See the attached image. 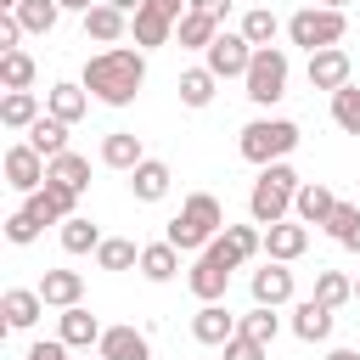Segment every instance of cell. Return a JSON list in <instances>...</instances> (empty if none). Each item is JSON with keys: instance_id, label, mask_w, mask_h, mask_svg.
<instances>
[{"instance_id": "cell-47", "label": "cell", "mask_w": 360, "mask_h": 360, "mask_svg": "<svg viewBox=\"0 0 360 360\" xmlns=\"http://www.w3.org/2000/svg\"><path fill=\"white\" fill-rule=\"evenodd\" d=\"M56 6H62V11H79V17H84V11H90V6H101V0H56Z\"/></svg>"}, {"instance_id": "cell-2", "label": "cell", "mask_w": 360, "mask_h": 360, "mask_svg": "<svg viewBox=\"0 0 360 360\" xmlns=\"http://www.w3.org/2000/svg\"><path fill=\"white\" fill-rule=\"evenodd\" d=\"M231 219H225V208H219V197L214 191H191L186 202H180V214L169 219V231H163V242H174L180 253H202L219 231H225Z\"/></svg>"}, {"instance_id": "cell-48", "label": "cell", "mask_w": 360, "mask_h": 360, "mask_svg": "<svg viewBox=\"0 0 360 360\" xmlns=\"http://www.w3.org/2000/svg\"><path fill=\"white\" fill-rule=\"evenodd\" d=\"M107 6H118V11H124V17H135V11H141V6H146V0H107Z\"/></svg>"}, {"instance_id": "cell-18", "label": "cell", "mask_w": 360, "mask_h": 360, "mask_svg": "<svg viewBox=\"0 0 360 360\" xmlns=\"http://www.w3.org/2000/svg\"><path fill=\"white\" fill-rule=\"evenodd\" d=\"M101 163H107V169H118V174H135V169L146 163L141 135H135V129H112V135L101 141Z\"/></svg>"}, {"instance_id": "cell-45", "label": "cell", "mask_w": 360, "mask_h": 360, "mask_svg": "<svg viewBox=\"0 0 360 360\" xmlns=\"http://www.w3.org/2000/svg\"><path fill=\"white\" fill-rule=\"evenodd\" d=\"M17 39H22V22H17V11H6V17H0V56L17 51Z\"/></svg>"}, {"instance_id": "cell-5", "label": "cell", "mask_w": 360, "mask_h": 360, "mask_svg": "<svg viewBox=\"0 0 360 360\" xmlns=\"http://www.w3.org/2000/svg\"><path fill=\"white\" fill-rule=\"evenodd\" d=\"M343 34H349V17H343V11H326V6H304V11H292V17H287V39H292V45H304L309 56H315V51L343 45Z\"/></svg>"}, {"instance_id": "cell-52", "label": "cell", "mask_w": 360, "mask_h": 360, "mask_svg": "<svg viewBox=\"0 0 360 360\" xmlns=\"http://www.w3.org/2000/svg\"><path fill=\"white\" fill-rule=\"evenodd\" d=\"M84 360H101V354H84Z\"/></svg>"}, {"instance_id": "cell-12", "label": "cell", "mask_w": 360, "mask_h": 360, "mask_svg": "<svg viewBox=\"0 0 360 360\" xmlns=\"http://www.w3.org/2000/svg\"><path fill=\"white\" fill-rule=\"evenodd\" d=\"M208 248H214V253H219L231 270H242V264H248V259L264 248V231H259V225H225V231H219Z\"/></svg>"}, {"instance_id": "cell-14", "label": "cell", "mask_w": 360, "mask_h": 360, "mask_svg": "<svg viewBox=\"0 0 360 360\" xmlns=\"http://www.w3.org/2000/svg\"><path fill=\"white\" fill-rule=\"evenodd\" d=\"M332 208H338V191H332L326 180H304L298 197H292V219H298V225H326Z\"/></svg>"}, {"instance_id": "cell-40", "label": "cell", "mask_w": 360, "mask_h": 360, "mask_svg": "<svg viewBox=\"0 0 360 360\" xmlns=\"http://www.w3.org/2000/svg\"><path fill=\"white\" fill-rule=\"evenodd\" d=\"M236 332H248L253 343H264V349H270V343H276V332H281V315H276V309H264V304H253V309L242 315V326H236Z\"/></svg>"}, {"instance_id": "cell-10", "label": "cell", "mask_w": 360, "mask_h": 360, "mask_svg": "<svg viewBox=\"0 0 360 360\" xmlns=\"http://www.w3.org/2000/svg\"><path fill=\"white\" fill-rule=\"evenodd\" d=\"M186 287H191L202 304H219V298H225V287H231V264H225L214 248H202V253L191 259V270H186Z\"/></svg>"}, {"instance_id": "cell-27", "label": "cell", "mask_w": 360, "mask_h": 360, "mask_svg": "<svg viewBox=\"0 0 360 360\" xmlns=\"http://www.w3.org/2000/svg\"><path fill=\"white\" fill-rule=\"evenodd\" d=\"M135 270H141L146 281H174V276H180V248H174V242H146Z\"/></svg>"}, {"instance_id": "cell-53", "label": "cell", "mask_w": 360, "mask_h": 360, "mask_svg": "<svg viewBox=\"0 0 360 360\" xmlns=\"http://www.w3.org/2000/svg\"><path fill=\"white\" fill-rule=\"evenodd\" d=\"M180 6H191V0H180Z\"/></svg>"}, {"instance_id": "cell-19", "label": "cell", "mask_w": 360, "mask_h": 360, "mask_svg": "<svg viewBox=\"0 0 360 360\" xmlns=\"http://www.w3.org/2000/svg\"><path fill=\"white\" fill-rule=\"evenodd\" d=\"M304 248H309V225H298V219H281V225H270V231H264V253H270L276 264L304 259Z\"/></svg>"}, {"instance_id": "cell-30", "label": "cell", "mask_w": 360, "mask_h": 360, "mask_svg": "<svg viewBox=\"0 0 360 360\" xmlns=\"http://www.w3.org/2000/svg\"><path fill=\"white\" fill-rule=\"evenodd\" d=\"M219 34H225V28H219L214 17H202V11H186V17H180V28H174V39H180L186 51H208Z\"/></svg>"}, {"instance_id": "cell-9", "label": "cell", "mask_w": 360, "mask_h": 360, "mask_svg": "<svg viewBox=\"0 0 360 360\" xmlns=\"http://www.w3.org/2000/svg\"><path fill=\"white\" fill-rule=\"evenodd\" d=\"M45 180H51V163H45L28 141H17V146L6 152V186H11V191H22V197H34Z\"/></svg>"}, {"instance_id": "cell-23", "label": "cell", "mask_w": 360, "mask_h": 360, "mask_svg": "<svg viewBox=\"0 0 360 360\" xmlns=\"http://www.w3.org/2000/svg\"><path fill=\"white\" fill-rule=\"evenodd\" d=\"M45 112H51V118H62V124H79V118L90 112V90H84V84H73V79H62V84H51V90H45Z\"/></svg>"}, {"instance_id": "cell-29", "label": "cell", "mask_w": 360, "mask_h": 360, "mask_svg": "<svg viewBox=\"0 0 360 360\" xmlns=\"http://www.w3.org/2000/svg\"><path fill=\"white\" fill-rule=\"evenodd\" d=\"M68 129H73V124H62V118H51V112H45V118H39L34 129H28V146H34V152H39L45 163H51V158L73 152V146H68Z\"/></svg>"}, {"instance_id": "cell-41", "label": "cell", "mask_w": 360, "mask_h": 360, "mask_svg": "<svg viewBox=\"0 0 360 360\" xmlns=\"http://www.w3.org/2000/svg\"><path fill=\"white\" fill-rule=\"evenodd\" d=\"M332 124H338L343 135H360V90H354V84H343V90L332 96Z\"/></svg>"}, {"instance_id": "cell-3", "label": "cell", "mask_w": 360, "mask_h": 360, "mask_svg": "<svg viewBox=\"0 0 360 360\" xmlns=\"http://www.w3.org/2000/svg\"><path fill=\"white\" fill-rule=\"evenodd\" d=\"M298 169L292 163H270V169H259V180H253V191H248V214H253V225H281L287 214H292V197H298Z\"/></svg>"}, {"instance_id": "cell-1", "label": "cell", "mask_w": 360, "mask_h": 360, "mask_svg": "<svg viewBox=\"0 0 360 360\" xmlns=\"http://www.w3.org/2000/svg\"><path fill=\"white\" fill-rule=\"evenodd\" d=\"M101 107H129L146 84V51H129V45H112V51H96L84 62V79H79Z\"/></svg>"}, {"instance_id": "cell-16", "label": "cell", "mask_w": 360, "mask_h": 360, "mask_svg": "<svg viewBox=\"0 0 360 360\" xmlns=\"http://www.w3.org/2000/svg\"><path fill=\"white\" fill-rule=\"evenodd\" d=\"M236 326H242V321H236L225 304H202V309L191 315V338L208 343V349H225V343L236 338Z\"/></svg>"}, {"instance_id": "cell-37", "label": "cell", "mask_w": 360, "mask_h": 360, "mask_svg": "<svg viewBox=\"0 0 360 360\" xmlns=\"http://www.w3.org/2000/svg\"><path fill=\"white\" fill-rule=\"evenodd\" d=\"M34 73H39V68H34L28 51H6V56H0V84H6V90H28Z\"/></svg>"}, {"instance_id": "cell-42", "label": "cell", "mask_w": 360, "mask_h": 360, "mask_svg": "<svg viewBox=\"0 0 360 360\" xmlns=\"http://www.w3.org/2000/svg\"><path fill=\"white\" fill-rule=\"evenodd\" d=\"M39 231H45V225H39V219H34V214H28V208H17V214H11V219H6V236H11V242H17V248H28V242H34V236H39Z\"/></svg>"}, {"instance_id": "cell-28", "label": "cell", "mask_w": 360, "mask_h": 360, "mask_svg": "<svg viewBox=\"0 0 360 360\" xmlns=\"http://www.w3.org/2000/svg\"><path fill=\"white\" fill-rule=\"evenodd\" d=\"M45 112H39V96L34 90H6V101H0V124L6 129H34Z\"/></svg>"}, {"instance_id": "cell-17", "label": "cell", "mask_w": 360, "mask_h": 360, "mask_svg": "<svg viewBox=\"0 0 360 360\" xmlns=\"http://www.w3.org/2000/svg\"><path fill=\"white\" fill-rule=\"evenodd\" d=\"M0 315H6V326H11V332H28V326L45 315L39 287H6V292H0Z\"/></svg>"}, {"instance_id": "cell-44", "label": "cell", "mask_w": 360, "mask_h": 360, "mask_svg": "<svg viewBox=\"0 0 360 360\" xmlns=\"http://www.w3.org/2000/svg\"><path fill=\"white\" fill-rule=\"evenodd\" d=\"M22 360H68V343L62 338H39V343H28Z\"/></svg>"}, {"instance_id": "cell-35", "label": "cell", "mask_w": 360, "mask_h": 360, "mask_svg": "<svg viewBox=\"0 0 360 360\" xmlns=\"http://www.w3.org/2000/svg\"><path fill=\"white\" fill-rule=\"evenodd\" d=\"M51 180H62L68 191H90V158H79V152L51 158Z\"/></svg>"}, {"instance_id": "cell-31", "label": "cell", "mask_w": 360, "mask_h": 360, "mask_svg": "<svg viewBox=\"0 0 360 360\" xmlns=\"http://www.w3.org/2000/svg\"><path fill=\"white\" fill-rule=\"evenodd\" d=\"M101 242H107V236H101V225H96L90 214H73V219L62 225V248H68L73 259H79V253H96Z\"/></svg>"}, {"instance_id": "cell-4", "label": "cell", "mask_w": 360, "mask_h": 360, "mask_svg": "<svg viewBox=\"0 0 360 360\" xmlns=\"http://www.w3.org/2000/svg\"><path fill=\"white\" fill-rule=\"evenodd\" d=\"M292 146H298V124H292V118H253V124H242V135H236V152H242L248 163H259V169L287 163Z\"/></svg>"}, {"instance_id": "cell-34", "label": "cell", "mask_w": 360, "mask_h": 360, "mask_svg": "<svg viewBox=\"0 0 360 360\" xmlns=\"http://www.w3.org/2000/svg\"><path fill=\"white\" fill-rule=\"evenodd\" d=\"M315 304H326V309H343L349 298H354V281L343 276V270H321L315 276V292H309Z\"/></svg>"}, {"instance_id": "cell-25", "label": "cell", "mask_w": 360, "mask_h": 360, "mask_svg": "<svg viewBox=\"0 0 360 360\" xmlns=\"http://www.w3.org/2000/svg\"><path fill=\"white\" fill-rule=\"evenodd\" d=\"M39 298H45L51 309H73V304L84 298V276H79V270H45V276H39Z\"/></svg>"}, {"instance_id": "cell-6", "label": "cell", "mask_w": 360, "mask_h": 360, "mask_svg": "<svg viewBox=\"0 0 360 360\" xmlns=\"http://www.w3.org/2000/svg\"><path fill=\"white\" fill-rule=\"evenodd\" d=\"M287 73H292V62H287V51L281 45H264V51H253V68H248V101L253 107H276L281 96H287Z\"/></svg>"}, {"instance_id": "cell-43", "label": "cell", "mask_w": 360, "mask_h": 360, "mask_svg": "<svg viewBox=\"0 0 360 360\" xmlns=\"http://www.w3.org/2000/svg\"><path fill=\"white\" fill-rule=\"evenodd\" d=\"M264 354H270V349H264V343H253L248 332H236V338L225 343V360H264Z\"/></svg>"}, {"instance_id": "cell-51", "label": "cell", "mask_w": 360, "mask_h": 360, "mask_svg": "<svg viewBox=\"0 0 360 360\" xmlns=\"http://www.w3.org/2000/svg\"><path fill=\"white\" fill-rule=\"evenodd\" d=\"M354 304H360V276H354Z\"/></svg>"}, {"instance_id": "cell-24", "label": "cell", "mask_w": 360, "mask_h": 360, "mask_svg": "<svg viewBox=\"0 0 360 360\" xmlns=\"http://www.w3.org/2000/svg\"><path fill=\"white\" fill-rule=\"evenodd\" d=\"M169 186H174V174H169V163H163V158H146V163L129 174L135 202H163V197H169Z\"/></svg>"}, {"instance_id": "cell-39", "label": "cell", "mask_w": 360, "mask_h": 360, "mask_svg": "<svg viewBox=\"0 0 360 360\" xmlns=\"http://www.w3.org/2000/svg\"><path fill=\"white\" fill-rule=\"evenodd\" d=\"M96 264H101V270H129V264H141V248H135L129 236H107V242L96 248Z\"/></svg>"}, {"instance_id": "cell-33", "label": "cell", "mask_w": 360, "mask_h": 360, "mask_svg": "<svg viewBox=\"0 0 360 360\" xmlns=\"http://www.w3.org/2000/svg\"><path fill=\"white\" fill-rule=\"evenodd\" d=\"M276 34H281V17H276L270 6H253V11L242 17V39H248L253 51H264V45H276Z\"/></svg>"}, {"instance_id": "cell-13", "label": "cell", "mask_w": 360, "mask_h": 360, "mask_svg": "<svg viewBox=\"0 0 360 360\" xmlns=\"http://www.w3.org/2000/svg\"><path fill=\"white\" fill-rule=\"evenodd\" d=\"M349 79H354V62H349V51H343V45H332V51H315V56H309V84H315V90H332V96H338Z\"/></svg>"}, {"instance_id": "cell-32", "label": "cell", "mask_w": 360, "mask_h": 360, "mask_svg": "<svg viewBox=\"0 0 360 360\" xmlns=\"http://www.w3.org/2000/svg\"><path fill=\"white\" fill-rule=\"evenodd\" d=\"M326 236H332L338 248L360 253V202H338V208H332V219H326Z\"/></svg>"}, {"instance_id": "cell-49", "label": "cell", "mask_w": 360, "mask_h": 360, "mask_svg": "<svg viewBox=\"0 0 360 360\" xmlns=\"http://www.w3.org/2000/svg\"><path fill=\"white\" fill-rule=\"evenodd\" d=\"M326 360H360V349H332Z\"/></svg>"}, {"instance_id": "cell-7", "label": "cell", "mask_w": 360, "mask_h": 360, "mask_svg": "<svg viewBox=\"0 0 360 360\" xmlns=\"http://www.w3.org/2000/svg\"><path fill=\"white\" fill-rule=\"evenodd\" d=\"M186 11H191V6H180V0H146V6H141V11L129 17V34H135V51H152V45H169Z\"/></svg>"}, {"instance_id": "cell-46", "label": "cell", "mask_w": 360, "mask_h": 360, "mask_svg": "<svg viewBox=\"0 0 360 360\" xmlns=\"http://www.w3.org/2000/svg\"><path fill=\"white\" fill-rule=\"evenodd\" d=\"M191 11H202V17H214V22H225V11H231V0H191Z\"/></svg>"}, {"instance_id": "cell-21", "label": "cell", "mask_w": 360, "mask_h": 360, "mask_svg": "<svg viewBox=\"0 0 360 360\" xmlns=\"http://www.w3.org/2000/svg\"><path fill=\"white\" fill-rule=\"evenodd\" d=\"M96 354H101V360H152V343H146V332H135V326H107L101 343H96Z\"/></svg>"}, {"instance_id": "cell-15", "label": "cell", "mask_w": 360, "mask_h": 360, "mask_svg": "<svg viewBox=\"0 0 360 360\" xmlns=\"http://www.w3.org/2000/svg\"><path fill=\"white\" fill-rule=\"evenodd\" d=\"M101 332H107V326H101L84 304H73V309H62V315H56V338H62L68 349H84V354H90V349L101 343Z\"/></svg>"}, {"instance_id": "cell-20", "label": "cell", "mask_w": 360, "mask_h": 360, "mask_svg": "<svg viewBox=\"0 0 360 360\" xmlns=\"http://www.w3.org/2000/svg\"><path fill=\"white\" fill-rule=\"evenodd\" d=\"M248 287H253V304H264V309H281V304L292 298V270L270 259L264 270H253V281H248Z\"/></svg>"}, {"instance_id": "cell-11", "label": "cell", "mask_w": 360, "mask_h": 360, "mask_svg": "<svg viewBox=\"0 0 360 360\" xmlns=\"http://www.w3.org/2000/svg\"><path fill=\"white\" fill-rule=\"evenodd\" d=\"M73 202H79V191H68L62 180H45L22 208H28L39 225H68V219H73Z\"/></svg>"}, {"instance_id": "cell-50", "label": "cell", "mask_w": 360, "mask_h": 360, "mask_svg": "<svg viewBox=\"0 0 360 360\" xmlns=\"http://www.w3.org/2000/svg\"><path fill=\"white\" fill-rule=\"evenodd\" d=\"M315 6H326V11H343V6H349V0H315Z\"/></svg>"}, {"instance_id": "cell-38", "label": "cell", "mask_w": 360, "mask_h": 360, "mask_svg": "<svg viewBox=\"0 0 360 360\" xmlns=\"http://www.w3.org/2000/svg\"><path fill=\"white\" fill-rule=\"evenodd\" d=\"M214 84H219V79H214L208 68H186V73H180V101H186V107H208V101H214Z\"/></svg>"}, {"instance_id": "cell-36", "label": "cell", "mask_w": 360, "mask_h": 360, "mask_svg": "<svg viewBox=\"0 0 360 360\" xmlns=\"http://www.w3.org/2000/svg\"><path fill=\"white\" fill-rule=\"evenodd\" d=\"M56 17H62V6H56V0H22V6H17L22 34H51V28H56Z\"/></svg>"}, {"instance_id": "cell-8", "label": "cell", "mask_w": 360, "mask_h": 360, "mask_svg": "<svg viewBox=\"0 0 360 360\" xmlns=\"http://www.w3.org/2000/svg\"><path fill=\"white\" fill-rule=\"evenodd\" d=\"M202 68H208L214 79H248V68H253V45L242 39V28H236V34L225 28V34L202 51Z\"/></svg>"}, {"instance_id": "cell-22", "label": "cell", "mask_w": 360, "mask_h": 360, "mask_svg": "<svg viewBox=\"0 0 360 360\" xmlns=\"http://www.w3.org/2000/svg\"><path fill=\"white\" fill-rule=\"evenodd\" d=\"M124 34H129V17H124L118 6H107V0H101V6H90V11H84V39H96V45H107V51H112Z\"/></svg>"}, {"instance_id": "cell-26", "label": "cell", "mask_w": 360, "mask_h": 360, "mask_svg": "<svg viewBox=\"0 0 360 360\" xmlns=\"http://www.w3.org/2000/svg\"><path fill=\"white\" fill-rule=\"evenodd\" d=\"M332 326H338V315H332L326 304H315V298H304V304L292 309V338H304V343H326Z\"/></svg>"}]
</instances>
